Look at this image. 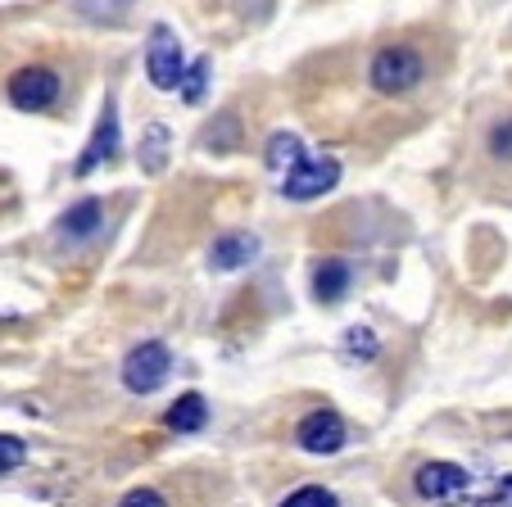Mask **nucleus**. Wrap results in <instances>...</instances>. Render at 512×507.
Wrapping results in <instances>:
<instances>
[{
	"mask_svg": "<svg viewBox=\"0 0 512 507\" xmlns=\"http://www.w3.org/2000/svg\"><path fill=\"white\" fill-rule=\"evenodd\" d=\"M177 91H182L186 105H200L204 91H209V59H195V64L182 68V82H177Z\"/></svg>",
	"mask_w": 512,
	"mask_h": 507,
	"instance_id": "obj_15",
	"label": "nucleus"
},
{
	"mask_svg": "<svg viewBox=\"0 0 512 507\" xmlns=\"http://www.w3.org/2000/svg\"><path fill=\"white\" fill-rule=\"evenodd\" d=\"M168 372H173V354L159 340H145L123 358V385L132 394H155L168 381Z\"/></svg>",
	"mask_w": 512,
	"mask_h": 507,
	"instance_id": "obj_3",
	"label": "nucleus"
},
{
	"mask_svg": "<svg viewBox=\"0 0 512 507\" xmlns=\"http://www.w3.org/2000/svg\"><path fill=\"white\" fill-rule=\"evenodd\" d=\"M23 462H28V444H23L19 435H0V476H5V471H19Z\"/></svg>",
	"mask_w": 512,
	"mask_h": 507,
	"instance_id": "obj_20",
	"label": "nucleus"
},
{
	"mask_svg": "<svg viewBox=\"0 0 512 507\" xmlns=\"http://www.w3.org/2000/svg\"><path fill=\"white\" fill-rule=\"evenodd\" d=\"M336 182H340V163L336 159H313V154H304L295 168H286L281 173V195L286 200H318V195H327V191H336Z\"/></svg>",
	"mask_w": 512,
	"mask_h": 507,
	"instance_id": "obj_4",
	"label": "nucleus"
},
{
	"mask_svg": "<svg viewBox=\"0 0 512 507\" xmlns=\"http://www.w3.org/2000/svg\"><path fill=\"white\" fill-rule=\"evenodd\" d=\"M345 354L349 358H363V363H368V358H377L381 354L377 335H372L368 326H349V331H345Z\"/></svg>",
	"mask_w": 512,
	"mask_h": 507,
	"instance_id": "obj_17",
	"label": "nucleus"
},
{
	"mask_svg": "<svg viewBox=\"0 0 512 507\" xmlns=\"http://www.w3.org/2000/svg\"><path fill=\"white\" fill-rule=\"evenodd\" d=\"M182 68H186V55H182V41L168 23H155L150 37H145V77L155 91H177L182 82Z\"/></svg>",
	"mask_w": 512,
	"mask_h": 507,
	"instance_id": "obj_1",
	"label": "nucleus"
},
{
	"mask_svg": "<svg viewBox=\"0 0 512 507\" xmlns=\"http://www.w3.org/2000/svg\"><path fill=\"white\" fill-rule=\"evenodd\" d=\"M300 449L322 453V458L345 449V421H340V412H331V408L309 412V417L300 421Z\"/></svg>",
	"mask_w": 512,
	"mask_h": 507,
	"instance_id": "obj_8",
	"label": "nucleus"
},
{
	"mask_svg": "<svg viewBox=\"0 0 512 507\" xmlns=\"http://www.w3.org/2000/svg\"><path fill=\"white\" fill-rule=\"evenodd\" d=\"M250 259H259V236H250V231H223L209 249V263L218 272H236Z\"/></svg>",
	"mask_w": 512,
	"mask_h": 507,
	"instance_id": "obj_9",
	"label": "nucleus"
},
{
	"mask_svg": "<svg viewBox=\"0 0 512 507\" xmlns=\"http://www.w3.org/2000/svg\"><path fill=\"white\" fill-rule=\"evenodd\" d=\"M118 136H123V132H118V105H114V100H105V109H100V118H96V132H91L87 150L78 154L73 173H78V177H91L105 159H114V154H118Z\"/></svg>",
	"mask_w": 512,
	"mask_h": 507,
	"instance_id": "obj_7",
	"label": "nucleus"
},
{
	"mask_svg": "<svg viewBox=\"0 0 512 507\" xmlns=\"http://www.w3.org/2000/svg\"><path fill=\"white\" fill-rule=\"evenodd\" d=\"M281 507H340V498L331 494V489H322V485H304V489H295Z\"/></svg>",
	"mask_w": 512,
	"mask_h": 507,
	"instance_id": "obj_18",
	"label": "nucleus"
},
{
	"mask_svg": "<svg viewBox=\"0 0 512 507\" xmlns=\"http://www.w3.org/2000/svg\"><path fill=\"white\" fill-rule=\"evenodd\" d=\"M204 421H209V403H204V394H182V399L168 408V426H173L177 435H191V431H200Z\"/></svg>",
	"mask_w": 512,
	"mask_h": 507,
	"instance_id": "obj_13",
	"label": "nucleus"
},
{
	"mask_svg": "<svg viewBox=\"0 0 512 507\" xmlns=\"http://www.w3.org/2000/svg\"><path fill=\"white\" fill-rule=\"evenodd\" d=\"M413 489L431 503H458V498L472 489V476L458 462H422L413 476Z\"/></svg>",
	"mask_w": 512,
	"mask_h": 507,
	"instance_id": "obj_6",
	"label": "nucleus"
},
{
	"mask_svg": "<svg viewBox=\"0 0 512 507\" xmlns=\"http://www.w3.org/2000/svg\"><path fill=\"white\" fill-rule=\"evenodd\" d=\"M136 0H73V10L82 14V19H96V23H114L123 19L127 10H132Z\"/></svg>",
	"mask_w": 512,
	"mask_h": 507,
	"instance_id": "obj_16",
	"label": "nucleus"
},
{
	"mask_svg": "<svg viewBox=\"0 0 512 507\" xmlns=\"http://www.w3.org/2000/svg\"><path fill=\"white\" fill-rule=\"evenodd\" d=\"M10 105L23 109V114H46L50 105L59 100V73L46 64H28L10 77Z\"/></svg>",
	"mask_w": 512,
	"mask_h": 507,
	"instance_id": "obj_5",
	"label": "nucleus"
},
{
	"mask_svg": "<svg viewBox=\"0 0 512 507\" xmlns=\"http://www.w3.org/2000/svg\"><path fill=\"white\" fill-rule=\"evenodd\" d=\"M168 154H173V132H168V123H150L141 132V173H150V177H159L168 168Z\"/></svg>",
	"mask_w": 512,
	"mask_h": 507,
	"instance_id": "obj_11",
	"label": "nucleus"
},
{
	"mask_svg": "<svg viewBox=\"0 0 512 507\" xmlns=\"http://www.w3.org/2000/svg\"><path fill=\"white\" fill-rule=\"evenodd\" d=\"M422 73H426V64L413 46H386L372 59V87H377L381 96H404V91H413L417 82H422Z\"/></svg>",
	"mask_w": 512,
	"mask_h": 507,
	"instance_id": "obj_2",
	"label": "nucleus"
},
{
	"mask_svg": "<svg viewBox=\"0 0 512 507\" xmlns=\"http://www.w3.org/2000/svg\"><path fill=\"white\" fill-rule=\"evenodd\" d=\"M118 507H168V503H164V494H159V489L141 485V489H132V494H127Z\"/></svg>",
	"mask_w": 512,
	"mask_h": 507,
	"instance_id": "obj_22",
	"label": "nucleus"
},
{
	"mask_svg": "<svg viewBox=\"0 0 512 507\" xmlns=\"http://www.w3.org/2000/svg\"><path fill=\"white\" fill-rule=\"evenodd\" d=\"M490 503H499V507H512V476L494 480V489H490Z\"/></svg>",
	"mask_w": 512,
	"mask_h": 507,
	"instance_id": "obj_23",
	"label": "nucleus"
},
{
	"mask_svg": "<svg viewBox=\"0 0 512 507\" xmlns=\"http://www.w3.org/2000/svg\"><path fill=\"white\" fill-rule=\"evenodd\" d=\"M236 114H223L218 118V123H209V132H204V145H209V150H232L236 145Z\"/></svg>",
	"mask_w": 512,
	"mask_h": 507,
	"instance_id": "obj_19",
	"label": "nucleus"
},
{
	"mask_svg": "<svg viewBox=\"0 0 512 507\" xmlns=\"http://www.w3.org/2000/svg\"><path fill=\"white\" fill-rule=\"evenodd\" d=\"M349 290V263L345 259H322L318 272H313V295L322 304H340Z\"/></svg>",
	"mask_w": 512,
	"mask_h": 507,
	"instance_id": "obj_12",
	"label": "nucleus"
},
{
	"mask_svg": "<svg viewBox=\"0 0 512 507\" xmlns=\"http://www.w3.org/2000/svg\"><path fill=\"white\" fill-rule=\"evenodd\" d=\"M105 227V204L91 195V200H78L73 209L59 218V236H68V240H87V236H96V231Z\"/></svg>",
	"mask_w": 512,
	"mask_h": 507,
	"instance_id": "obj_10",
	"label": "nucleus"
},
{
	"mask_svg": "<svg viewBox=\"0 0 512 507\" xmlns=\"http://www.w3.org/2000/svg\"><path fill=\"white\" fill-rule=\"evenodd\" d=\"M304 159V141L295 132H272L268 136V150H263V163H268L272 173H286L295 163Z\"/></svg>",
	"mask_w": 512,
	"mask_h": 507,
	"instance_id": "obj_14",
	"label": "nucleus"
},
{
	"mask_svg": "<svg viewBox=\"0 0 512 507\" xmlns=\"http://www.w3.org/2000/svg\"><path fill=\"white\" fill-rule=\"evenodd\" d=\"M490 154H494V159H508L512 163V118H503V123L490 132Z\"/></svg>",
	"mask_w": 512,
	"mask_h": 507,
	"instance_id": "obj_21",
	"label": "nucleus"
}]
</instances>
